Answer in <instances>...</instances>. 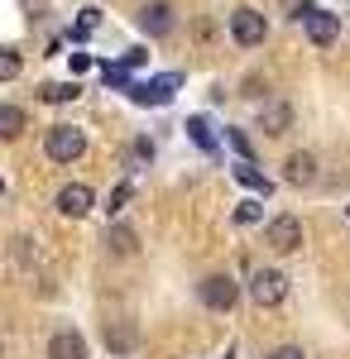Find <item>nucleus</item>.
Returning a JSON list of instances; mask_svg holds the SVG:
<instances>
[{"mask_svg":"<svg viewBox=\"0 0 350 359\" xmlns=\"http://www.w3.org/2000/svg\"><path fill=\"white\" fill-rule=\"evenodd\" d=\"M264 34H269V20H264L254 5H240V10L231 15V39H235L240 48H259Z\"/></svg>","mask_w":350,"mask_h":359,"instance_id":"nucleus-1","label":"nucleus"},{"mask_svg":"<svg viewBox=\"0 0 350 359\" xmlns=\"http://www.w3.org/2000/svg\"><path fill=\"white\" fill-rule=\"evenodd\" d=\"M82 154H86V135L72 130V125H53L48 130V158L53 163H77Z\"/></svg>","mask_w":350,"mask_h":359,"instance_id":"nucleus-2","label":"nucleus"},{"mask_svg":"<svg viewBox=\"0 0 350 359\" xmlns=\"http://www.w3.org/2000/svg\"><path fill=\"white\" fill-rule=\"evenodd\" d=\"M249 297L259 306H278L288 297V278L278 273V269H259V273L249 278Z\"/></svg>","mask_w":350,"mask_h":359,"instance_id":"nucleus-3","label":"nucleus"},{"mask_svg":"<svg viewBox=\"0 0 350 359\" xmlns=\"http://www.w3.org/2000/svg\"><path fill=\"white\" fill-rule=\"evenodd\" d=\"M178 86H183V77H178V72H163V77H149V82L130 86V96H135L139 106H168Z\"/></svg>","mask_w":350,"mask_h":359,"instance_id":"nucleus-4","label":"nucleus"},{"mask_svg":"<svg viewBox=\"0 0 350 359\" xmlns=\"http://www.w3.org/2000/svg\"><path fill=\"white\" fill-rule=\"evenodd\" d=\"M264 245L278 249V254H293V249L302 245V221H297V216H273V221L264 225Z\"/></svg>","mask_w":350,"mask_h":359,"instance_id":"nucleus-5","label":"nucleus"},{"mask_svg":"<svg viewBox=\"0 0 350 359\" xmlns=\"http://www.w3.org/2000/svg\"><path fill=\"white\" fill-rule=\"evenodd\" d=\"M302 29H307V39H312L317 48H331V43L341 39V20H336L331 10H302Z\"/></svg>","mask_w":350,"mask_h":359,"instance_id":"nucleus-6","label":"nucleus"},{"mask_svg":"<svg viewBox=\"0 0 350 359\" xmlns=\"http://www.w3.org/2000/svg\"><path fill=\"white\" fill-rule=\"evenodd\" d=\"M235 297H240V287H235V278H226V273H212V278H202V302L212 306V311H231V306H235Z\"/></svg>","mask_w":350,"mask_h":359,"instance_id":"nucleus-7","label":"nucleus"},{"mask_svg":"<svg viewBox=\"0 0 350 359\" xmlns=\"http://www.w3.org/2000/svg\"><path fill=\"white\" fill-rule=\"evenodd\" d=\"M91 206H96V196H91L86 182H67V187L58 192V211H63V216H72V221H82Z\"/></svg>","mask_w":350,"mask_h":359,"instance_id":"nucleus-8","label":"nucleus"},{"mask_svg":"<svg viewBox=\"0 0 350 359\" xmlns=\"http://www.w3.org/2000/svg\"><path fill=\"white\" fill-rule=\"evenodd\" d=\"M139 25L149 29L154 39H163V34L173 29V5H168V0H149V5L139 10Z\"/></svg>","mask_w":350,"mask_h":359,"instance_id":"nucleus-9","label":"nucleus"},{"mask_svg":"<svg viewBox=\"0 0 350 359\" xmlns=\"http://www.w3.org/2000/svg\"><path fill=\"white\" fill-rule=\"evenodd\" d=\"M283 177H288L293 187H312V182H317V158H312V154H288Z\"/></svg>","mask_w":350,"mask_h":359,"instance_id":"nucleus-10","label":"nucleus"},{"mask_svg":"<svg viewBox=\"0 0 350 359\" xmlns=\"http://www.w3.org/2000/svg\"><path fill=\"white\" fill-rule=\"evenodd\" d=\"M259 130H264V135H288V130H293V106H283V101L264 106V111H259Z\"/></svg>","mask_w":350,"mask_h":359,"instance_id":"nucleus-11","label":"nucleus"},{"mask_svg":"<svg viewBox=\"0 0 350 359\" xmlns=\"http://www.w3.org/2000/svg\"><path fill=\"white\" fill-rule=\"evenodd\" d=\"M48 359H86V340L77 331H58L48 340Z\"/></svg>","mask_w":350,"mask_h":359,"instance_id":"nucleus-12","label":"nucleus"},{"mask_svg":"<svg viewBox=\"0 0 350 359\" xmlns=\"http://www.w3.org/2000/svg\"><path fill=\"white\" fill-rule=\"evenodd\" d=\"M106 249H110V254H120V259H130V254L139 249L135 225H125V221H120V225H110V230H106Z\"/></svg>","mask_w":350,"mask_h":359,"instance_id":"nucleus-13","label":"nucleus"},{"mask_svg":"<svg viewBox=\"0 0 350 359\" xmlns=\"http://www.w3.org/2000/svg\"><path fill=\"white\" fill-rule=\"evenodd\" d=\"M25 125H29V115L20 111V106H0V139L25 135Z\"/></svg>","mask_w":350,"mask_h":359,"instance_id":"nucleus-14","label":"nucleus"},{"mask_svg":"<svg viewBox=\"0 0 350 359\" xmlns=\"http://www.w3.org/2000/svg\"><path fill=\"white\" fill-rule=\"evenodd\" d=\"M39 96H44V101H53V106L77 101V82H48V86H39Z\"/></svg>","mask_w":350,"mask_h":359,"instance_id":"nucleus-15","label":"nucleus"},{"mask_svg":"<svg viewBox=\"0 0 350 359\" xmlns=\"http://www.w3.org/2000/svg\"><path fill=\"white\" fill-rule=\"evenodd\" d=\"M235 177H240L245 187H254V192H264V196H269V177H264V172H259L254 163H240V168H235Z\"/></svg>","mask_w":350,"mask_h":359,"instance_id":"nucleus-16","label":"nucleus"},{"mask_svg":"<svg viewBox=\"0 0 350 359\" xmlns=\"http://www.w3.org/2000/svg\"><path fill=\"white\" fill-rule=\"evenodd\" d=\"M106 345L110 350H130L135 345V326H106Z\"/></svg>","mask_w":350,"mask_h":359,"instance_id":"nucleus-17","label":"nucleus"},{"mask_svg":"<svg viewBox=\"0 0 350 359\" xmlns=\"http://www.w3.org/2000/svg\"><path fill=\"white\" fill-rule=\"evenodd\" d=\"M188 135L197 139V144H202V149H216V135H212V125H207V120H202V115H192V120H188Z\"/></svg>","mask_w":350,"mask_h":359,"instance_id":"nucleus-18","label":"nucleus"},{"mask_svg":"<svg viewBox=\"0 0 350 359\" xmlns=\"http://www.w3.org/2000/svg\"><path fill=\"white\" fill-rule=\"evenodd\" d=\"M15 77H20V53L0 48V82H15Z\"/></svg>","mask_w":350,"mask_h":359,"instance_id":"nucleus-19","label":"nucleus"},{"mask_svg":"<svg viewBox=\"0 0 350 359\" xmlns=\"http://www.w3.org/2000/svg\"><path fill=\"white\" fill-rule=\"evenodd\" d=\"M226 139H231V149L240 154V163H249V139H245L240 130H226Z\"/></svg>","mask_w":350,"mask_h":359,"instance_id":"nucleus-20","label":"nucleus"},{"mask_svg":"<svg viewBox=\"0 0 350 359\" xmlns=\"http://www.w3.org/2000/svg\"><path fill=\"white\" fill-rule=\"evenodd\" d=\"M235 221H240V225H254V221H259V201H240Z\"/></svg>","mask_w":350,"mask_h":359,"instance_id":"nucleus-21","label":"nucleus"},{"mask_svg":"<svg viewBox=\"0 0 350 359\" xmlns=\"http://www.w3.org/2000/svg\"><path fill=\"white\" fill-rule=\"evenodd\" d=\"M130 196H135V187H130V182H120V187L110 192V211H120V206H125Z\"/></svg>","mask_w":350,"mask_h":359,"instance_id":"nucleus-22","label":"nucleus"},{"mask_svg":"<svg viewBox=\"0 0 350 359\" xmlns=\"http://www.w3.org/2000/svg\"><path fill=\"white\" fill-rule=\"evenodd\" d=\"M269 359H307L297 345H278V350H269Z\"/></svg>","mask_w":350,"mask_h":359,"instance_id":"nucleus-23","label":"nucleus"},{"mask_svg":"<svg viewBox=\"0 0 350 359\" xmlns=\"http://www.w3.org/2000/svg\"><path fill=\"white\" fill-rule=\"evenodd\" d=\"M96 29V10H82V25H77V39H86Z\"/></svg>","mask_w":350,"mask_h":359,"instance_id":"nucleus-24","label":"nucleus"},{"mask_svg":"<svg viewBox=\"0 0 350 359\" xmlns=\"http://www.w3.org/2000/svg\"><path fill=\"white\" fill-rule=\"evenodd\" d=\"M0 192H5V182H0Z\"/></svg>","mask_w":350,"mask_h":359,"instance_id":"nucleus-25","label":"nucleus"}]
</instances>
